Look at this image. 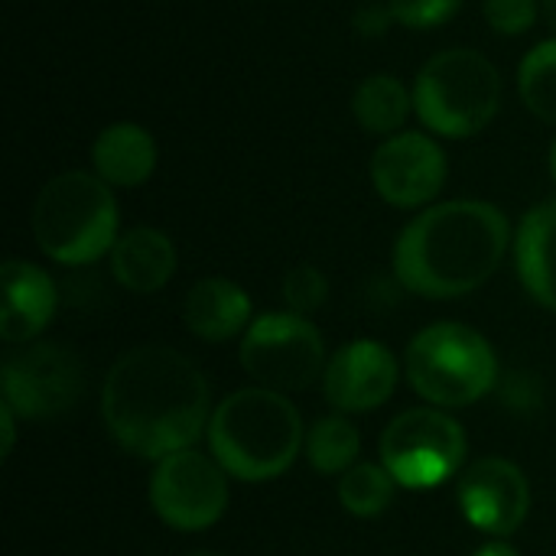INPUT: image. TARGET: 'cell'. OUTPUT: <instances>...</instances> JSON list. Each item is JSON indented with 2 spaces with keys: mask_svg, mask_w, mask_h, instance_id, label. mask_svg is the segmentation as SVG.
<instances>
[{
  "mask_svg": "<svg viewBox=\"0 0 556 556\" xmlns=\"http://www.w3.org/2000/svg\"><path fill=\"white\" fill-rule=\"evenodd\" d=\"M541 16H544L547 29L554 33L556 39V0H541Z\"/></svg>",
  "mask_w": 556,
  "mask_h": 556,
  "instance_id": "f1b7e54d",
  "label": "cell"
},
{
  "mask_svg": "<svg viewBox=\"0 0 556 556\" xmlns=\"http://www.w3.org/2000/svg\"><path fill=\"white\" fill-rule=\"evenodd\" d=\"M182 323L202 342H228L254 323L251 296L228 277H205L189 287L182 300Z\"/></svg>",
  "mask_w": 556,
  "mask_h": 556,
  "instance_id": "9a60e30c",
  "label": "cell"
},
{
  "mask_svg": "<svg viewBox=\"0 0 556 556\" xmlns=\"http://www.w3.org/2000/svg\"><path fill=\"white\" fill-rule=\"evenodd\" d=\"M306 446L303 417L280 391L241 388L208 420V450L238 482L280 479Z\"/></svg>",
  "mask_w": 556,
  "mask_h": 556,
  "instance_id": "3957f363",
  "label": "cell"
},
{
  "mask_svg": "<svg viewBox=\"0 0 556 556\" xmlns=\"http://www.w3.org/2000/svg\"><path fill=\"white\" fill-rule=\"evenodd\" d=\"M326 365L323 332L290 309L257 316L241 339V368L267 391H306L326 375Z\"/></svg>",
  "mask_w": 556,
  "mask_h": 556,
  "instance_id": "ba28073f",
  "label": "cell"
},
{
  "mask_svg": "<svg viewBox=\"0 0 556 556\" xmlns=\"http://www.w3.org/2000/svg\"><path fill=\"white\" fill-rule=\"evenodd\" d=\"M352 114L365 134L394 137L414 114V88H407L397 75L375 72L358 81L352 94Z\"/></svg>",
  "mask_w": 556,
  "mask_h": 556,
  "instance_id": "d6986e66",
  "label": "cell"
},
{
  "mask_svg": "<svg viewBox=\"0 0 556 556\" xmlns=\"http://www.w3.org/2000/svg\"><path fill=\"white\" fill-rule=\"evenodd\" d=\"M362 450V433L352 420L345 417H323L309 433H306V459L319 476H345L358 463Z\"/></svg>",
  "mask_w": 556,
  "mask_h": 556,
  "instance_id": "ffe728a7",
  "label": "cell"
},
{
  "mask_svg": "<svg viewBox=\"0 0 556 556\" xmlns=\"http://www.w3.org/2000/svg\"><path fill=\"white\" fill-rule=\"evenodd\" d=\"M472 556H521V554H518V551H515L511 544H505V541H498V538H495L492 544L479 547V551H476Z\"/></svg>",
  "mask_w": 556,
  "mask_h": 556,
  "instance_id": "83f0119b",
  "label": "cell"
},
{
  "mask_svg": "<svg viewBox=\"0 0 556 556\" xmlns=\"http://www.w3.org/2000/svg\"><path fill=\"white\" fill-rule=\"evenodd\" d=\"M410 88L420 124L446 140L482 134L502 108L498 65L469 46H453L430 55Z\"/></svg>",
  "mask_w": 556,
  "mask_h": 556,
  "instance_id": "5b68a950",
  "label": "cell"
},
{
  "mask_svg": "<svg viewBox=\"0 0 556 556\" xmlns=\"http://www.w3.org/2000/svg\"><path fill=\"white\" fill-rule=\"evenodd\" d=\"M189 556H225V554H215V551H195V554Z\"/></svg>",
  "mask_w": 556,
  "mask_h": 556,
  "instance_id": "4dcf8cb0",
  "label": "cell"
},
{
  "mask_svg": "<svg viewBox=\"0 0 556 556\" xmlns=\"http://www.w3.org/2000/svg\"><path fill=\"white\" fill-rule=\"evenodd\" d=\"M547 169H551V179H554L556 186V137L554 143H551V153H547Z\"/></svg>",
  "mask_w": 556,
  "mask_h": 556,
  "instance_id": "f546056e",
  "label": "cell"
},
{
  "mask_svg": "<svg viewBox=\"0 0 556 556\" xmlns=\"http://www.w3.org/2000/svg\"><path fill=\"white\" fill-rule=\"evenodd\" d=\"M482 16L502 36H521L541 20V0H482Z\"/></svg>",
  "mask_w": 556,
  "mask_h": 556,
  "instance_id": "cb8c5ba5",
  "label": "cell"
},
{
  "mask_svg": "<svg viewBox=\"0 0 556 556\" xmlns=\"http://www.w3.org/2000/svg\"><path fill=\"white\" fill-rule=\"evenodd\" d=\"M150 508L173 531H205L228 508V472L215 456L199 450H182L153 466L150 476Z\"/></svg>",
  "mask_w": 556,
  "mask_h": 556,
  "instance_id": "9c48e42d",
  "label": "cell"
},
{
  "mask_svg": "<svg viewBox=\"0 0 556 556\" xmlns=\"http://www.w3.org/2000/svg\"><path fill=\"white\" fill-rule=\"evenodd\" d=\"M466 430L440 407H414L381 433V466L401 489L430 492L466 469Z\"/></svg>",
  "mask_w": 556,
  "mask_h": 556,
  "instance_id": "52a82bcc",
  "label": "cell"
},
{
  "mask_svg": "<svg viewBox=\"0 0 556 556\" xmlns=\"http://www.w3.org/2000/svg\"><path fill=\"white\" fill-rule=\"evenodd\" d=\"M101 417L121 450L160 463L195 450L212 420L208 381L189 355L169 345H140L111 365Z\"/></svg>",
  "mask_w": 556,
  "mask_h": 556,
  "instance_id": "6da1fadb",
  "label": "cell"
},
{
  "mask_svg": "<svg viewBox=\"0 0 556 556\" xmlns=\"http://www.w3.org/2000/svg\"><path fill=\"white\" fill-rule=\"evenodd\" d=\"M391 23H394L391 7H388V3H375V0L362 3V7L355 10V16H352V29H355L358 36H365V39L384 36Z\"/></svg>",
  "mask_w": 556,
  "mask_h": 556,
  "instance_id": "484cf974",
  "label": "cell"
},
{
  "mask_svg": "<svg viewBox=\"0 0 556 556\" xmlns=\"http://www.w3.org/2000/svg\"><path fill=\"white\" fill-rule=\"evenodd\" d=\"M518 91L525 108L544 121L556 124V39H544L518 65Z\"/></svg>",
  "mask_w": 556,
  "mask_h": 556,
  "instance_id": "44dd1931",
  "label": "cell"
},
{
  "mask_svg": "<svg viewBox=\"0 0 556 556\" xmlns=\"http://www.w3.org/2000/svg\"><path fill=\"white\" fill-rule=\"evenodd\" d=\"M394 476L375 463H355L339 476V502L355 518H378L394 505Z\"/></svg>",
  "mask_w": 556,
  "mask_h": 556,
  "instance_id": "7402d4cb",
  "label": "cell"
},
{
  "mask_svg": "<svg viewBox=\"0 0 556 556\" xmlns=\"http://www.w3.org/2000/svg\"><path fill=\"white\" fill-rule=\"evenodd\" d=\"M329 296V280L316 264H296L287 270L283 277V303L290 306V313L309 316L316 313Z\"/></svg>",
  "mask_w": 556,
  "mask_h": 556,
  "instance_id": "603a6c76",
  "label": "cell"
},
{
  "mask_svg": "<svg viewBox=\"0 0 556 556\" xmlns=\"http://www.w3.org/2000/svg\"><path fill=\"white\" fill-rule=\"evenodd\" d=\"M3 404L20 420H49L72 410L85 394V368L65 345L39 342L3 362Z\"/></svg>",
  "mask_w": 556,
  "mask_h": 556,
  "instance_id": "30bf717a",
  "label": "cell"
},
{
  "mask_svg": "<svg viewBox=\"0 0 556 556\" xmlns=\"http://www.w3.org/2000/svg\"><path fill=\"white\" fill-rule=\"evenodd\" d=\"M456 498L463 518L489 538H511L531 511V489L525 472L498 456L469 463L459 472Z\"/></svg>",
  "mask_w": 556,
  "mask_h": 556,
  "instance_id": "7c38bea8",
  "label": "cell"
},
{
  "mask_svg": "<svg viewBox=\"0 0 556 556\" xmlns=\"http://www.w3.org/2000/svg\"><path fill=\"white\" fill-rule=\"evenodd\" d=\"M450 160L443 147L420 130L384 137L371 153V186L394 208H430L443 192Z\"/></svg>",
  "mask_w": 556,
  "mask_h": 556,
  "instance_id": "8fae6325",
  "label": "cell"
},
{
  "mask_svg": "<svg viewBox=\"0 0 556 556\" xmlns=\"http://www.w3.org/2000/svg\"><path fill=\"white\" fill-rule=\"evenodd\" d=\"M511 244L508 215L482 199L424 208L394 244V277L427 300H456L485 287Z\"/></svg>",
  "mask_w": 556,
  "mask_h": 556,
  "instance_id": "7a4b0ae2",
  "label": "cell"
},
{
  "mask_svg": "<svg viewBox=\"0 0 556 556\" xmlns=\"http://www.w3.org/2000/svg\"><path fill=\"white\" fill-rule=\"evenodd\" d=\"M176 244L166 231L137 225L117 238L111 248V274L130 293H156L176 274Z\"/></svg>",
  "mask_w": 556,
  "mask_h": 556,
  "instance_id": "e0dca14e",
  "label": "cell"
},
{
  "mask_svg": "<svg viewBox=\"0 0 556 556\" xmlns=\"http://www.w3.org/2000/svg\"><path fill=\"white\" fill-rule=\"evenodd\" d=\"M515 267L525 290L556 313V199L534 205L515 235Z\"/></svg>",
  "mask_w": 556,
  "mask_h": 556,
  "instance_id": "ac0fdd59",
  "label": "cell"
},
{
  "mask_svg": "<svg viewBox=\"0 0 556 556\" xmlns=\"http://www.w3.org/2000/svg\"><path fill=\"white\" fill-rule=\"evenodd\" d=\"M397 388V358L375 339H355L342 345L323 375L326 401L339 414L378 410Z\"/></svg>",
  "mask_w": 556,
  "mask_h": 556,
  "instance_id": "4fadbf2b",
  "label": "cell"
},
{
  "mask_svg": "<svg viewBox=\"0 0 556 556\" xmlns=\"http://www.w3.org/2000/svg\"><path fill=\"white\" fill-rule=\"evenodd\" d=\"M114 189L91 169H65L52 176L33 202V238L46 257L65 267H85L111 254L117 244Z\"/></svg>",
  "mask_w": 556,
  "mask_h": 556,
  "instance_id": "277c9868",
  "label": "cell"
},
{
  "mask_svg": "<svg viewBox=\"0 0 556 556\" xmlns=\"http://www.w3.org/2000/svg\"><path fill=\"white\" fill-rule=\"evenodd\" d=\"M410 388L440 410L482 401L498 381V358L489 339L463 323H433L407 345Z\"/></svg>",
  "mask_w": 556,
  "mask_h": 556,
  "instance_id": "8992f818",
  "label": "cell"
},
{
  "mask_svg": "<svg viewBox=\"0 0 556 556\" xmlns=\"http://www.w3.org/2000/svg\"><path fill=\"white\" fill-rule=\"evenodd\" d=\"M160 160V147L153 134L134 121H114L98 130L91 143V166L111 189H137L143 186Z\"/></svg>",
  "mask_w": 556,
  "mask_h": 556,
  "instance_id": "2e32d148",
  "label": "cell"
},
{
  "mask_svg": "<svg viewBox=\"0 0 556 556\" xmlns=\"http://www.w3.org/2000/svg\"><path fill=\"white\" fill-rule=\"evenodd\" d=\"M388 7L404 29H437L459 13L463 0H388Z\"/></svg>",
  "mask_w": 556,
  "mask_h": 556,
  "instance_id": "d4e9b609",
  "label": "cell"
},
{
  "mask_svg": "<svg viewBox=\"0 0 556 556\" xmlns=\"http://www.w3.org/2000/svg\"><path fill=\"white\" fill-rule=\"evenodd\" d=\"M0 339L7 345L33 342L55 316V283L52 277L20 257L3 261L0 267Z\"/></svg>",
  "mask_w": 556,
  "mask_h": 556,
  "instance_id": "5bb4252c",
  "label": "cell"
},
{
  "mask_svg": "<svg viewBox=\"0 0 556 556\" xmlns=\"http://www.w3.org/2000/svg\"><path fill=\"white\" fill-rule=\"evenodd\" d=\"M16 420H20V417H16V414L7 407V404H0V430H3V446H0L3 453H0V456H3V459L13 453V440H16Z\"/></svg>",
  "mask_w": 556,
  "mask_h": 556,
  "instance_id": "4316f807",
  "label": "cell"
}]
</instances>
